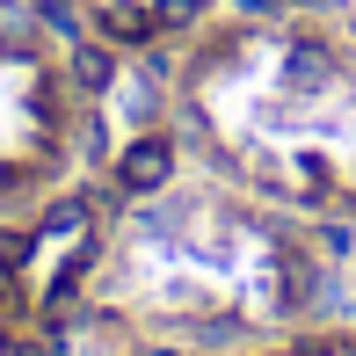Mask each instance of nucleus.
Masks as SVG:
<instances>
[{"mask_svg":"<svg viewBox=\"0 0 356 356\" xmlns=\"http://www.w3.org/2000/svg\"><path fill=\"white\" fill-rule=\"evenodd\" d=\"M131 8H145V15H153V8H160V0H131Z\"/></svg>","mask_w":356,"mask_h":356,"instance_id":"obj_6","label":"nucleus"},{"mask_svg":"<svg viewBox=\"0 0 356 356\" xmlns=\"http://www.w3.org/2000/svg\"><path fill=\"white\" fill-rule=\"evenodd\" d=\"M168 175H175V145L168 138H131L117 153V189L124 197H153V189H168Z\"/></svg>","mask_w":356,"mask_h":356,"instance_id":"obj_1","label":"nucleus"},{"mask_svg":"<svg viewBox=\"0 0 356 356\" xmlns=\"http://www.w3.org/2000/svg\"><path fill=\"white\" fill-rule=\"evenodd\" d=\"M73 80H80L88 95H102L109 80H117V66H109V51H95V44H80V51H73Z\"/></svg>","mask_w":356,"mask_h":356,"instance_id":"obj_2","label":"nucleus"},{"mask_svg":"<svg viewBox=\"0 0 356 356\" xmlns=\"http://www.w3.org/2000/svg\"><path fill=\"white\" fill-rule=\"evenodd\" d=\"M197 15H204V0H160V8H153V37H160V29H189Z\"/></svg>","mask_w":356,"mask_h":356,"instance_id":"obj_3","label":"nucleus"},{"mask_svg":"<svg viewBox=\"0 0 356 356\" xmlns=\"http://www.w3.org/2000/svg\"><path fill=\"white\" fill-rule=\"evenodd\" d=\"M8 356H51L44 342H8Z\"/></svg>","mask_w":356,"mask_h":356,"instance_id":"obj_5","label":"nucleus"},{"mask_svg":"<svg viewBox=\"0 0 356 356\" xmlns=\"http://www.w3.org/2000/svg\"><path fill=\"white\" fill-rule=\"evenodd\" d=\"M117 109H124V117H131V124H145V117H153L160 102H153V88H145V80H131V88H124V102H117Z\"/></svg>","mask_w":356,"mask_h":356,"instance_id":"obj_4","label":"nucleus"}]
</instances>
